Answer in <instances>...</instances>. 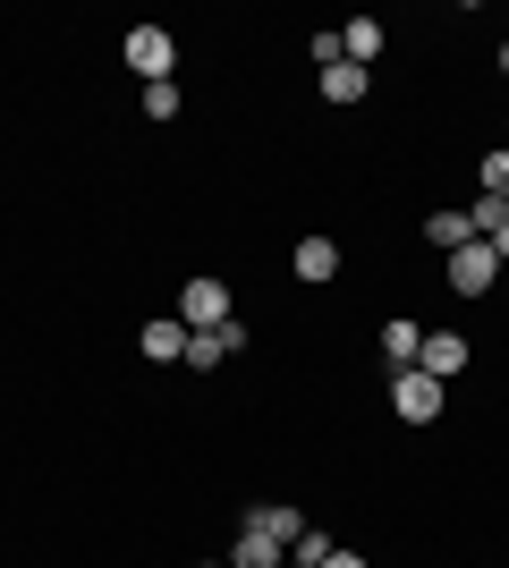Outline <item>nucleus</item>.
Wrapping results in <instances>:
<instances>
[{"mask_svg": "<svg viewBox=\"0 0 509 568\" xmlns=\"http://www.w3.org/2000/svg\"><path fill=\"white\" fill-rule=\"evenodd\" d=\"M170 60H179V34H162V26H136V34H128V69L145 77V85H162Z\"/></svg>", "mask_w": 509, "mask_h": 568, "instance_id": "obj_4", "label": "nucleus"}, {"mask_svg": "<svg viewBox=\"0 0 509 568\" xmlns=\"http://www.w3.org/2000/svg\"><path fill=\"white\" fill-rule=\"evenodd\" d=\"M416 348H425V323L390 314V323H383V356H390V374H399V365H416Z\"/></svg>", "mask_w": 509, "mask_h": 568, "instance_id": "obj_11", "label": "nucleus"}, {"mask_svg": "<svg viewBox=\"0 0 509 568\" xmlns=\"http://www.w3.org/2000/svg\"><path fill=\"white\" fill-rule=\"evenodd\" d=\"M179 323H187V332H221V323H230V288H221L213 272H195V281L179 288Z\"/></svg>", "mask_w": 509, "mask_h": 568, "instance_id": "obj_2", "label": "nucleus"}, {"mask_svg": "<svg viewBox=\"0 0 509 568\" xmlns=\"http://www.w3.org/2000/svg\"><path fill=\"white\" fill-rule=\"evenodd\" d=\"M246 526H264V535H272L281 551H297V544H306V509H297V500H264V509H255Z\"/></svg>", "mask_w": 509, "mask_h": 568, "instance_id": "obj_6", "label": "nucleus"}, {"mask_svg": "<svg viewBox=\"0 0 509 568\" xmlns=\"http://www.w3.org/2000/svg\"><path fill=\"white\" fill-rule=\"evenodd\" d=\"M485 195H509V144H501V153H485Z\"/></svg>", "mask_w": 509, "mask_h": 568, "instance_id": "obj_16", "label": "nucleus"}, {"mask_svg": "<svg viewBox=\"0 0 509 568\" xmlns=\"http://www.w3.org/2000/svg\"><path fill=\"white\" fill-rule=\"evenodd\" d=\"M238 348H246L238 323H221V332H187V356H179V365H187V374H213V365H230Z\"/></svg>", "mask_w": 509, "mask_h": 568, "instance_id": "obj_5", "label": "nucleus"}, {"mask_svg": "<svg viewBox=\"0 0 509 568\" xmlns=\"http://www.w3.org/2000/svg\"><path fill=\"white\" fill-rule=\"evenodd\" d=\"M145 111H153V119H179V77H162V85H145Z\"/></svg>", "mask_w": 509, "mask_h": 568, "instance_id": "obj_15", "label": "nucleus"}, {"mask_svg": "<svg viewBox=\"0 0 509 568\" xmlns=\"http://www.w3.org/2000/svg\"><path fill=\"white\" fill-rule=\"evenodd\" d=\"M289 272L306 288H323V281H339V246L332 237H297V255H289Z\"/></svg>", "mask_w": 509, "mask_h": 568, "instance_id": "obj_7", "label": "nucleus"}, {"mask_svg": "<svg viewBox=\"0 0 509 568\" xmlns=\"http://www.w3.org/2000/svg\"><path fill=\"white\" fill-rule=\"evenodd\" d=\"M136 348H145L153 365H179V356H187V323H179V314H170V323H145V332H136Z\"/></svg>", "mask_w": 509, "mask_h": 568, "instance_id": "obj_10", "label": "nucleus"}, {"mask_svg": "<svg viewBox=\"0 0 509 568\" xmlns=\"http://www.w3.org/2000/svg\"><path fill=\"white\" fill-rule=\"evenodd\" d=\"M323 102H339V111H348V102H365V69H348V60H339V69H323Z\"/></svg>", "mask_w": 509, "mask_h": 568, "instance_id": "obj_13", "label": "nucleus"}, {"mask_svg": "<svg viewBox=\"0 0 509 568\" xmlns=\"http://www.w3.org/2000/svg\"><path fill=\"white\" fill-rule=\"evenodd\" d=\"M230 568H289V551L272 544L264 526H246V535H238V551H230Z\"/></svg>", "mask_w": 509, "mask_h": 568, "instance_id": "obj_12", "label": "nucleus"}, {"mask_svg": "<svg viewBox=\"0 0 509 568\" xmlns=\"http://www.w3.org/2000/svg\"><path fill=\"white\" fill-rule=\"evenodd\" d=\"M213 568H230V560H213Z\"/></svg>", "mask_w": 509, "mask_h": 568, "instance_id": "obj_18", "label": "nucleus"}, {"mask_svg": "<svg viewBox=\"0 0 509 568\" xmlns=\"http://www.w3.org/2000/svg\"><path fill=\"white\" fill-rule=\"evenodd\" d=\"M289 568H306V560H289Z\"/></svg>", "mask_w": 509, "mask_h": 568, "instance_id": "obj_19", "label": "nucleus"}, {"mask_svg": "<svg viewBox=\"0 0 509 568\" xmlns=\"http://www.w3.org/2000/svg\"><path fill=\"white\" fill-rule=\"evenodd\" d=\"M390 407H399L408 425H434V416H441V382L416 374V365H399V374H390Z\"/></svg>", "mask_w": 509, "mask_h": 568, "instance_id": "obj_3", "label": "nucleus"}, {"mask_svg": "<svg viewBox=\"0 0 509 568\" xmlns=\"http://www.w3.org/2000/svg\"><path fill=\"white\" fill-rule=\"evenodd\" d=\"M459 365H467V339H459V332H425V348H416V374L450 382Z\"/></svg>", "mask_w": 509, "mask_h": 568, "instance_id": "obj_8", "label": "nucleus"}, {"mask_svg": "<svg viewBox=\"0 0 509 568\" xmlns=\"http://www.w3.org/2000/svg\"><path fill=\"white\" fill-rule=\"evenodd\" d=\"M323 568H365V560H357V551H332V560H323Z\"/></svg>", "mask_w": 509, "mask_h": 568, "instance_id": "obj_17", "label": "nucleus"}, {"mask_svg": "<svg viewBox=\"0 0 509 568\" xmlns=\"http://www.w3.org/2000/svg\"><path fill=\"white\" fill-rule=\"evenodd\" d=\"M425 237H434L441 255H450V246H467L476 230H467V213H434V221H425Z\"/></svg>", "mask_w": 509, "mask_h": 568, "instance_id": "obj_14", "label": "nucleus"}, {"mask_svg": "<svg viewBox=\"0 0 509 568\" xmlns=\"http://www.w3.org/2000/svg\"><path fill=\"white\" fill-rule=\"evenodd\" d=\"M339 60H348V69H374V60H383V26L348 18V26H339Z\"/></svg>", "mask_w": 509, "mask_h": 568, "instance_id": "obj_9", "label": "nucleus"}, {"mask_svg": "<svg viewBox=\"0 0 509 568\" xmlns=\"http://www.w3.org/2000/svg\"><path fill=\"white\" fill-rule=\"evenodd\" d=\"M441 263H450V297H485V288L501 281V255H492L485 237H467V246H450Z\"/></svg>", "mask_w": 509, "mask_h": 568, "instance_id": "obj_1", "label": "nucleus"}]
</instances>
